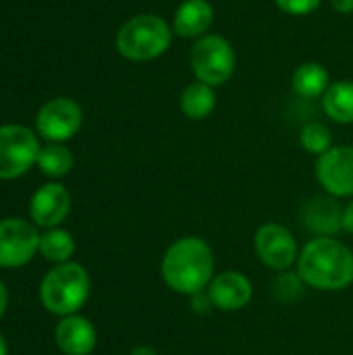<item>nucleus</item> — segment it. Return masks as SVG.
Listing matches in <instances>:
<instances>
[{"label":"nucleus","instance_id":"b1692460","mask_svg":"<svg viewBox=\"0 0 353 355\" xmlns=\"http://www.w3.org/2000/svg\"><path fill=\"white\" fill-rule=\"evenodd\" d=\"M191 300V310L196 314H208L214 306H212V300L208 295V291H202V293H196L189 297Z\"/></svg>","mask_w":353,"mask_h":355},{"label":"nucleus","instance_id":"aec40b11","mask_svg":"<svg viewBox=\"0 0 353 355\" xmlns=\"http://www.w3.org/2000/svg\"><path fill=\"white\" fill-rule=\"evenodd\" d=\"M37 166L48 177H64L73 168V154L62 144H48L40 150Z\"/></svg>","mask_w":353,"mask_h":355},{"label":"nucleus","instance_id":"423d86ee","mask_svg":"<svg viewBox=\"0 0 353 355\" xmlns=\"http://www.w3.org/2000/svg\"><path fill=\"white\" fill-rule=\"evenodd\" d=\"M40 141L33 131L23 125L0 127V179H17L37 164Z\"/></svg>","mask_w":353,"mask_h":355},{"label":"nucleus","instance_id":"c85d7f7f","mask_svg":"<svg viewBox=\"0 0 353 355\" xmlns=\"http://www.w3.org/2000/svg\"><path fill=\"white\" fill-rule=\"evenodd\" d=\"M6 352H8V349H6V341H4V337L0 335V355H6Z\"/></svg>","mask_w":353,"mask_h":355},{"label":"nucleus","instance_id":"412c9836","mask_svg":"<svg viewBox=\"0 0 353 355\" xmlns=\"http://www.w3.org/2000/svg\"><path fill=\"white\" fill-rule=\"evenodd\" d=\"M300 144L308 154L322 156L333 148V133L322 123H308L300 131Z\"/></svg>","mask_w":353,"mask_h":355},{"label":"nucleus","instance_id":"f03ea898","mask_svg":"<svg viewBox=\"0 0 353 355\" xmlns=\"http://www.w3.org/2000/svg\"><path fill=\"white\" fill-rule=\"evenodd\" d=\"M295 266L310 289L343 291L353 283V252L335 237L310 239L302 248Z\"/></svg>","mask_w":353,"mask_h":355},{"label":"nucleus","instance_id":"f8f14e48","mask_svg":"<svg viewBox=\"0 0 353 355\" xmlns=\"http://www.w3.org/2000/svg\"><path fill=\"white\" fill-rule=\"evenodd\" d=\"M71 212V196L60 183L42 185L29 204V216L37 227L56 229Z\"/></svg>","mask_w":353,"mask_h":355},{"label":"nucleus","instance_id":"dca6fc26","mask_svg":"<svg viewBox=\"0 0 353 355\" xmlns=\"http://www.w3.org/2000/svg\"><path fill=\"white\" fill-rule=\"evenodd\" d=\"M329 87H331V75L327 67L316 60L302 62L291 75V89L295 92V96L304 100L322 98Z\"/></svg>","mask_w":353,"mask_h":355},{"label":"nucleus","instance_id":"9d476101","mask_svg":"<svg viewBox=\"0 0 353 355\" xmlns=\"http://www.w3.org/2000/svg\"><path fill=\"white\" fill-rule=\"evenodd\" d=\"M316 179L333 198H353V146H333L316 160Z\"/></svg>","mask_w":353,"mask_h":355},{"label":"nucleus","instance_id":"f3484780","mask_svg":"<svg viewBox=\"0 0 353 355\" xmlns=\"http://www.w3.org/2000/svg\"><path fill=\"white\" fill-rule=\"evenodd\" d=\"M179 108L191 121L208 119L214 112V108H216V92H214V87L208 85V83H202V81L189 83L181 92Z\"/></svg>","mask_w":353,"mask_h":355},{"label":"nucleus","instance_id":"bb28decb","mask_svg":"<svg viewBox=\"0 0 353 355\" xmlns=\"http://www.w3.org/2000/svg\"><path fill=\"white\" fill-rule=\"evenodd\" d=\"M6 306H8V291H6L4 283L0 281V318H2L4 312H6Z\"/></svg>","mask_w":353,"mask_h":355},{"label":"nucleus","instance_id":"0eeeda50","mask_svg":"<svg viewBox=\"0 0 353 355\" xmlns=\"http://www.w3.org/2000/svg\"><path fill=\"white\" fill-rule=\"evenodd\" d=\"M254 250L264 266L279 272H285L293 264H298V256H300V245L295 235L279 223H266L256 231Z\"/></svg>","mask_w":353,"mask_h":355},{"label":"nucleus","instance_id":"2eb2a0df","mask_svg":"<svg viewBox=\"0 0 353 355\" xmlns=\"http://www.w3.org/2000/svg\"><path fill=\"white\" fill-rule=\"evenodd\" d=\"M302 218L316 237H333L343 231V208L333 198L310 200L302 210Z\"/></svg>","mask_w":353,"mask_h":355},{"label":"nucleus","instance_id":"a211bd4d","mask_svg":"<svg viewBox=\"0 0 353 355\" xmlns=\"http://www.w3.org/2000/svg\"><path fill=\"white\" fill-rule=\"evenodd\" d=\"M322 110L339 125H353V81L341 79L331 83L322 96Z\"/></svg>","mask_w":353,"mask_h":355},{"label":"nucleus","instance_id":"393cba45","mask_svg":"<svg viewBox=\"0 0 353 355\" xmlns=\"http://www.w3.org/2000/svg\"><path fill=\"white\" fill-rule=\"evenodd\" d=\"M343 231L353 235V198L350 204L343 206Z\"/></svg>","mask_w":353,"mask_h":355},{"label":"nucleus","instance_id":"9b49d317","mask_svg":"<svg viewBox=\"0 0 353 355\" xmlns=\"http://www.w3.org/2000/svg\"><path fill=\"white\" fill-rule=\"evenodd\" d=\"M206 291L212 300V306L223 312L243 310L254 295L252 281L239 270H225L214 275Z\"/></svg>","mask_w":353,"mask_h":355},{"label":"nucleus","instance_id":"20e7f679","mask_svg":"<svg viewBox=\"0 0 353 355\" xmlns=\"http://www.w3.org/2000/svg\"><path fill=\"white\" fill-rule=\"evenodd\" d=\"M89 297V275L77 262L54 266L40 285L42 306L56 316L77 314Z\"/></svg>","mask_w":353,"mask_h":355},{"label":"nucleus","instance_id":"6ab92c4d","mask_svg":"<svg viewBox=\"0 0 353 355\" xmlns=\"http://www.w3.org/2000/svg\"><path fill=\"white\" fill-rule=\"evenodd\" d=\"M40 254L50 262L64 264L75 254V239L64 229H48L40 237Z\"/></svg>","mask_w":353,"mask_h":355},{"label":"nucleus","instance_id":"4468645a","mask_svg":"<svg viewBox=\"0 0 353 355\" xmlns=\"http://www.w3.org/2000/svg\"><path fill=\"white\" fill-rule=\"evenodd\" d=\"M214 23V6L208 0H183L173 15V33L185 40H200Z\"/></svg>","mask_w":353,"mask_h":355},{"label":"nucleus","instance_id":"cd10ccee","mask_svg":"<svg viewBox=\"0 0 353 355\" xmlns=\"http://www.w3.org/2000/svg\"><path fill=\"white\" fill-rule=\"evenodd\" d=\"M129 355H158V352L154 347H150V345H137V347L131 349Z\"/></svg>","mask_w":353,"mask_h":355},{"label":"nucleus","instance_id":"5701e85b","mask_svg":"<svg viewBox=\"0 0 353 355\" xmlns=\"http://www.w3.org/2000/svg\"><path fill=\"white\" fill-rule=\"evenodd\" d=\"M277 6L287 12V15H293V17H304V15H310L314 12L322 0H275Z\"/></svg>","mask_w":353,"mask_h":355},{"label":"nucleus","instance_id":"7ed1b4c3","mask_svg":"<svg viewBox=\"0 0 353 355\" xmlns=\"http://www.w3.org/2000/svg\"><path fill=\"white\" fill-rule=\"evenodd\" d=\"M173 42V27L166 19L141 12L125 21L117 33V50L127 60L148 62L162 56Z\"/></svg>","mask_w":353,"mask_h":355},{"label":"nucleus","instance_id":"1a4fd4ad","mask_svg":"<svg viewBox=\"0 0 353 355\" xmlns=\"http://www.w3.org/2000/svg\"><path fill=\"white\" fill-rule=\"evenodd\" d=\"M81 106L71 98H54L46 102L35 119L37 133L50 144H62L81 129Z\"/></svg>","mask_w":353,"mask_h":355},{"label":"nucleus","instance_id":"ddd939ff","mask_svg":"<svg viewBox=\"0 0 353 355\" xmlns=\"http://www.w3.org/2000/svg\"><path fill=\"white\" fill-rule=\"evenodd\" d=\"M54 337H56V345L64 355H89L96 349V341H98L94 324L79 314L64 316L56 324Z\"/></svg>","mask_w":353,"mask_h":355},{"label":"nucleus","instance_id":"f257e3e1","mask_svg":"<svg viewBox=\"0 0 353 355\" xmlns=\"http://www.w3.org/2000/svg\"><path fill=\"white\" fill-rule=\"evenodd\" d=\"M164 285L179 295H196L208 289L214 279V254L202 237H179L173 241L160 262Z\"/></svg>","mask_w":353,"mask_h":355},{"label":"nucleus","instance_id":"a878e982","mask_svg":"<svg viewBox=\"0 0 353 355\" xmlns=\"http://www.w3.org/2000/svg\"><path fill=\"white\" fill-rule=\"evenodd\" d=\"M331 6L341 15H352L353 12V0H331Z\"/></svg>","mask_w":353,"mask_h":355},{"label":"nucleus","instance_id":"6e6552de","mask_svg":"<svg viewBox=\"0 0 353 355\" xmlns=\"http://www.w3.org/2000/svg\"><path fill=\"white\" fill-rule=\"evenodd\" d=\"M37 229L23 218L0 220V266L19 268L27 264L40 250Z\"/></svg>","mask_w":353,"mask_h":355},{"label":"nucleus","instance_id":"4be33fe9","mask_svg":"<svg viewBox=\"0 0 353 355\" xmlns=\"http://www.w3.org/2000/svg\"><path fill=\"white\" fill-rule=\"evenodd\" d=\"M273 291H275V295H277L279 302H283V304H293V302H298V300L304 295V281L300 279L298 272L285 270V272H281V275L275 279Z\"/></svg>","mask_w":353,"mask_h":355},{"label":"nucleus","instance_id":"39448f33","mask_svg":"<svg viewBox=\"0 0 353 355\" xmlns=\"http://www.w3.org/2000/svg\"><path fill=\"white\" fill-rule=\"evenodd\" d=\"M189 62L196 81L208 83L212 87H221L233 77L237 67V56H235V48L227 37L218 33H206L193 44L189 52Z\"/></svg>","mask_w":353,"mask_h":355}]
</instances>
